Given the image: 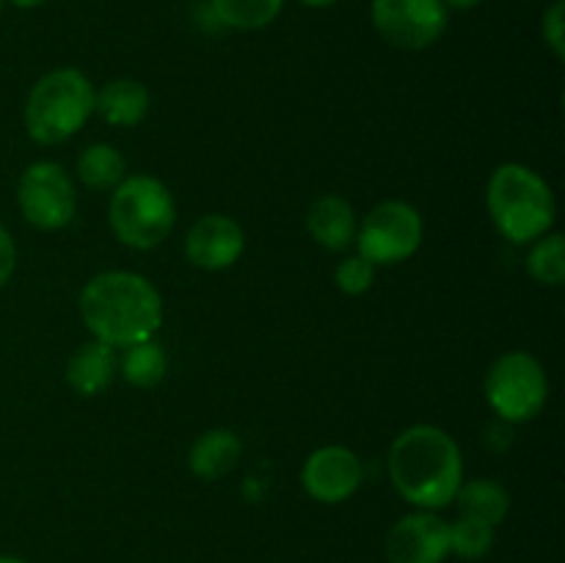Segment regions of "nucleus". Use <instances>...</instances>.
Segmentation results:
<instances>
[{"label":"nucleus","instance_id":"nucleus-1","mask_svg":"<svg viewBox=\"0 0 565 563\" xmlns=\"http://www.w3.org/2000/svg\"><path fill=\"white\" fill-rule=\"evenodd\" d=\"M77 307L94 340L110 348L152 340L163 323V298L158 287L132 270H103L92 276Z\"/></svg>","mask_w":565,"mask_h":563},{"label":"nucleus","instance_id":"nucleus-2","mask_svg":"<svg viewBox=\"0 0 565 563\" xmlns=\"http://www.w3.org/2000/svg\"><path fill=\"white\" fill-rule=\"evenodd\" d=\"M390 478L397 495L419 511H439L463 484L461 447L436 425H412L390 447Z\"/></svg>","mask_w":565,"mask_h":563},{"label":"nucleus","instance_id":"nucleus-3","mask_svg":"<svg viewBox=\"0 0 565 563\" xmlns=\"http://www.w3.org/2000/svg\"><path fill=\"white\" fill-rule=\"evenodd\" d=\"M497 232L511 243H533L555 224V193L541 174L522 163L497 166L486 188Z\"/></svg>","mask_w":565,"mask_h":563},{"label":"nucleus","instance_id":"nucleus-4","mask_svg":"<svg viewBox=\"0 0 565 563\" xmlns=\"http://www.w3.org/2000/svg\"><path fill=\"white\" fill-rule=\"evenodd\" d=\"M94 86L81 70H53L33 83L25 99V130L42 147L64 144L94 114Z\"/></svg>","mask_w":565,"mask_h":563},{"label":"nucleus","instance_id":"nucleus-5","mask_svg":"<svg viewBox=\"0 0 565 563\" xmlns=\"http://www.w3.org/2000/svg\"><path fill=\"white\" fill-rule=\"evenodd\" d=\"M108 221L119 243L138 248V252H147V248L160 246L174 230V196L158 177H125L114 188Z\"/></svg>","mask_w":565,"mask_h":563},{"label":"nucleus","instance_id":"nucleus-6","mask_svg":"<svg viewBox=\"0 0 565 563\" xmlns=\"http://www.w3.org/2000/svg\"><path fill=\"white\" fill-rule=\"evenodd\" d=\"M550 381L533 353H502L486 373V401L508 423H527L546 406Z\"/></svg>","mask_w":565,"mask_h":563},{"label":"nucleus","instance_id":"nucleus-7","mask_svg":"<svg viewBox=\"0 0 565 563\" xmlns=\"http://www.w3.org/2000/svg\"><path fill=\"white\" fill-rule=\"evenodd\" d=\"M423 215L403 199H386L375 204L356 226V246L367 263L397 265L412 257L423 243Z\"/></svg>","mask_w":565,"mask_h":563},{"label":"nucleus","instance_id":"nucleus-8","mask_svg":"<svg viewBox=\"0 0 565 563\" xmlns=\"http://www.w3.org/2000/svg\"><path fill=\"white\" fill-rule=\"evenodd\" d=\"M17 204L31 226L44 232L64 230L77 210V191L72 177L53 160H36L17 182Z\"/></svg>","mask_w":565,"mask_h":563},{"label":"nucleus","instance_id":"nucleus-9","mask_svg":"<svg viewBox=\"0 0 565 563\" xmlns=\"http://www.w3.org/2000/svg\"><path fill=\"white\" fill-rule=\"evenodd\" d=\"M373 25L384 42L401 50H425L447 28L441 0H373Z\"/></svg>","mask_w":565,"mask_h":563},{"label":"nucleus","instance_id":"nucleus-10","mask_svg":"<svg viewBox=\"0 0 565 563\" xmlns=\"http://www.w3.org/2000/svg\"><path fill=\"white\" fill-rule=\"evenodd\" d=\"M390 563H445L450 555V522L434 511H414L397 519L386 533Z\"/></svg>","mask_w":565,"mask_h":563},{"label":"nucleus","instance_id":"nucleus-11","mask_svg":"<svg viewBox=\"0 0 565 563\" xmlns=\"http://www.w3.org/2000/svg\"><path fill=\"white\" fill-rule=\"evenodd\" d=\"M364 480L362 458L342 445H326L309 453L301 469V484L318 502H345Z\"/></svg>","mask_w":565,"mask_h":563},{"label":"nucleus","instance_id":"nucleus-12","mask_svg":"<svg viewBox=\"0 0 565 563\" xmlns=\"http://www.w3.org/2000/svg\"><path fill=\"white\" fill-rule=\"evenodd\" d=\"M246 235L235 219L224 213H207L185 235V257L202 270H224L241 259Z\"/></svg>","mask_w":565,"mask_h":563},{"label":"nucleus","instance_id":"nucleus-13","mask_svg":"<svg viewBox=\"0 0 565 563\" xmlns=\"http://www.w3.org/2000/svg\"><path fill=\"white\" fill-rule=\"evenodd\" d=\"M307 230L318 246L329 252H345L356 241V213L337 193L315 199L307 213Z\"/></svg>","mask_w":565,"mask_h":563},{"label":"nucleus","instance_id":"nucleus-14","mask_svg":"<svg viewBox=\"0 0 565 563\" xmlns=\"http://www.w3.org/2000/svg\"><path fill=\"white\" fill-rule=\"evenodd\" d=\"M116 370H119V359H116V348L105 346L99 340L83 342L75 348V353L66 362V384L83 397H94L105 392L114 381Z\"/></svg>","mask_w":565,"mask_h":563},{"label":"nucleus","instance_id":"nucleus-15","mask_svg":"<svg viewBox=\"0 0 565 563\" xmlns=\"http://www.w3.org/2000/svg\"><path fill=\"white\" fill-rule=\"evenodd\" d=\"M243 456L241 436L230 428L204 431L188 450V467L196 478L218 480L237 467Z\"/></svg>","mask_w":565,"mask_h":563},{"label":"nucleus","instance_id":"nucleus-16","mask_svg":"<svg viewBox=\"0 0 565 563\" xmlns=\"http://www.w3.org/2000/svg\"><path fill=\"white\" fill-rule=\"evenodd\" d=\"M94 114L114 127H136L149 114V92L132 77H116L94 94Z\"/></svg>","mask_w":565,"mask_h":563},{"label":"nucleus","instance_id":"nucleus-17","mask_svg":"<svg viewBox=\"0 0 565 563\" xmlns=\"http://www.w3.org/2000/svg\"><path fill=\"white\" fill-rule=\"evenodd\" d=\"M456 502L461 517L480 519V522H489L494 528L508 517V508H511V497H508L505 486L491 478H475L461 484Z\"/></svg>","mask_w":565,"mask_h":563},{"label":"nucleus","instance_id":"nucleus-18","mask_svg":"<svg viewBox=\"0 0 565 563\" xmlns=\"http://www.w3.org/2000/svg\"><path fill=\"white\" fill-rule=\"evenodd\" d=\"M77 180L92 191H114L127 177V163L121 152L110 144H92L81 152L75 163Z\"/></svg>","mask_w":565,"mask_h":563},{"label":"nucleus","instance_id":"nucleus-19","mask_svg":"<svg viewBox=\"0 0 565 563\" xmlns=\"http://www.w3.org/2000/svg\"><path fill=\"white\" fill-rule=\"evenodd\" d=\"M119 370L127 384L138 386V390H152V386H158L166 379L169 357H166L160 342L143 340L125 348V353L119 359Z\"/></svg>","mask_w":565,"mask_h":563},{"label":"nucleus","instance_id":"nucleus-20","mask_svg":"<svg viewBox=\"0 0 565 563\" xmlns=\"http://www.w3.org/2000/svg\"><path fill=\"white\" fill-rule=\"evenodd\" d=\"M221 25L235 31H259L279 17L285 0H210Z\"/></svg>","mask_w":565,"mask_h":563},{"label":"nucleus","instance_id":"nucleus-21","mask_svg":"<svg viewBox=\"0 0 565 563\" xmlns=\"http://www.w3.org/2000/svg\"><path fill=\"white\" fill-rule=\"evenodd\" d=\"M527 270L539 285L561 287L565 282V241L557 232H546L527 254Z\"/></svg>","mask_w":565,"mask_h":563},{"label":"nucleus","instance_id":"nucleus-22","mask_svg":"<svg viewBox=\"0 0 565 563\" xmlns=\"http://www.w3.org/2000/svg\"><path fill=\"white\" fill-rule=\"evenodd\" d=\"M494 546V524L472 517H458L450 524V552L463 561H478Z\"/></svg>","mask_w":565,"mask_h":563},{"label":"nucleus","instance_id":"nucleus-23","mask_svg":"<svg viewBox=\"0 0 565 563\" xmlns=\"http://www.w3.org/2000/svg\"><path fill=\"white\" fill-rule=\"evenodd\" d=\"M375 279V265L367 263L362 254H351V257L340 259L334 270V282L345 296H362L373 287Z\"/></svg>","mask_w":565,"mask_h":563},{"label":"nucleus","instance_id":"nucleus-24","mask_svg":"<svg viewBox=\"0 0 565 563\" xmlns=\"http://www.w3.org/2000/svg\"><path fill=\"white\" fill-rule=\"evenodd\" d=\"M541 33H544V42L550 44L555 59H563L565 55V0H555V3L546 9L544 20H541Z\"/></svg>","mask_w":565,"mask_h":563},{"label":"nucleus","instance_id":"nucleus-25","mask_svg":"<svg viewBox=\"0 0 565 563\" xmlns=\"http://www.w3.org/2000/svg\"><path fill=\"white\" fill-rule=\"evenodd\" d=\"M17 268V246H14V237L9 235L3 224H0V290L9 285V279L14 276Z\"/></svg>","mask_w":565,"mask_h":563},{"label":"nucleus","instance_id":"nucleus-26","mask_svg":"<svg viewBox=\"0 0 565 563\" xmlns=\"http://www.w3.org/2000/svg\"><path fill=\"white\" fill-rule=\"evenodd\" d=\"M441 3H445V9L447 11H469V9H475V6H480L483 3V0H441Z\"/></svg>","mask_w":565,"mask_h":563},{"label":"nucleus","instance_id":"nucleus-27","mask_svg":"<svg viewBox=\"0 0 565 563\" xmlns=\"http://www.w3.org/2000/svg\"><path fill=\"white\" fill-rule=\"evenodd\" d=\"M301 6H309V9H326V6L337 3V0H298Z\"/></svg>","mask_w":565,"mask_h":563},{"label":"nucleus","instance_id":"nucleus-28","mask_svg":"<svg viewBox=\"0 0 565 563\" xmlns=\"http://www.w3.org/2000/svg\"><path fill=\"white\" fill-rule=\"evenodd\" d=\"M11 3H14L17 9H36V6H42L44 0H11Z\"/></svg>","mask_w":565,"mask_h":563},{"label":"nucleus","instance_id":"nucleus-29","mask_svg":"<svg viewBox=\"0 0 565 563\" xmlns=\"http://www.w3.org/2000/svg\"><path fill=\"white\" fill-rule=\"evenodd\" d=\"M0 563H28V561H22V557L17 555H0Z\"/></svg>","mask_w":565,"mask_h":563},{"label":"nucleus","instance_id":"nucleus-30","mask_svg":"<svg viewBox=\"0 0 565 563\" xmlns=\"http://www.w3.org/2000/svg\"><path fill=\"white\" fill-rule=\"evenodd\" d=\"M0 6H3V0H0Z\"/></svg>","mask_w":565,"mask_h":563}]
</instances>
